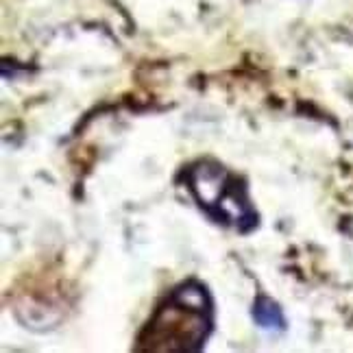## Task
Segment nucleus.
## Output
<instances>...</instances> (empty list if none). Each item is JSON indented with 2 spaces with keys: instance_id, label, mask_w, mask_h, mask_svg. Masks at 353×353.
Listing matches in <instances>:
<instances>
[{
  "instance_id": "f257e3e1",
  "label": "nucleus",
  "mask_w": 353,
  "mask_h": 353,
  "mask_svg": "<svg viewBox=\"0 0 353 353\" xmlns=\"http://www.w3.org/2000/svg\"><path fill=\"white\" fill-rule=\"evenodd\" d=\"M212 330V301L196 281L179 286L170 301L148 321L138 349L153 351H199Z\"/></svg>"
},
{
  "instance_id": "f03ea898",
  "label": "nucleus",
  "mask_w": 353,
  "mask_h": 353,
  "mask_svg": "<svg viewBox=\"0 0 353 353\" xmlns=\"http://www.w3.org/2000/svg\"><path fill=\"white\" fill-rule=\"evenodd\" d=\"M251 314L262 330H286V316H283L281 307L266 294H260L255 299Z\"/></svg>"
}]
</instances>
